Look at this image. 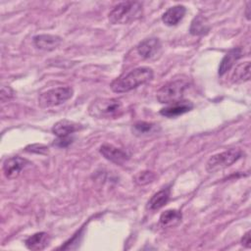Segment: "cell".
Returning a JSON list of instances; mask_svg holds the SVG:
<instances>
[{
	"mask_svg": "<svg viewBox=\"0 0 251 251\" xmlns=\"http://www.w3.org/2000/svg\"><path fill=\"white\" fill-rule=\"evenodd\" d=\"M153 78V71L148 67L136 68L126 74H123L115 78L111 84V89L116 93L130 91L139 85H142Z\"/></svg>",
	"mask_w": 251,
	"mask_h": 251,
	"instance_id": "6da1fadb",
	"label": "cell"
},
{
	"mask_svg": "<svg viewBox=\"0 0 251 251\" xmlns=\"http://www.w3.org/2000/svg\"><path fill=\"white\" fill-rule=\"evenodd\" d=\"M124 112V104L117 98H97L88 106L89 115L96 119H116Z\"/></svg>",
	"mask_w": 251,
	"mask_h": 251,
	"instance_id": "7a4b0ae2",
	"label": "cell"
},
{
	"mask_svg": "<svg viewBox=\"0 0 251 251\" xmlns=\"http://www.w3.org/2000/svg\"><path fill=\"white\" fill-rule=\"evenodd\" d=\"M109 21L113 25L132 23L142 16V5L137 1H126L115 6L109 13Z\"/></svg>",
	"mask_w": 251,
	"mask_h": 251,
	"instance_id": "3957f363",
	"label": "cell"
},
{
	"mask_svg": "<svg viewBox=\"0 0 251 251\" xmlns=\"http://www.w3.org/2000/svg\"><path fill=\"white\" fill-rule=\"evenodd\" d=\"M189 82L186 79L172 80L163 85L157 92V100L162 104H172L182 99Z\"/></svg>",
	"mask_w": 251,
	"mask_h": 251,
	"instance_id": "277c9868",
	"label": "cell"
},
{
	"mask_svg": "<svg viewBox=\"0 0 251 251\" xmlns=\"http://www.w3.org/2000/svg\"><path fill=\"white\" fill-rule=\"evenodd\" d=\"M243 152L238 148H230L224 152L213 155L206 164V170L208 173H216L222 171L241 158Z\"/></svg>",
	"mask_w": 251,
	"mask_h": 251,
	"instance_id": "5b68a950",
	"label": "cell"
},
{
	"mask_svg": "<svg viewBox=\"0 0 251 251\" xmlns=\"http://www.w3.org/2000/svg\"><path fill=\"white\" fill-rule=\"evenodd\" d=\"M74 90L70 86H61L42 92L38 97V105L41 108H51L61 105L72 98Z\"/></svg>",
	"mask_w": 251,
	"mask_h": 251,
	"instance_id": "8992f818",
	"label": "cell"
},
{
	"mask_svg": "<svg viewBox=\"0 0 251 251\" xmlns=\"http://www.w3.org/2000/svg\"><path fill=\"white\" fill-rule=\"evenodd\" d=\"M81 127L82 126L79 124H76L73 121H69L66 119L57 122L52 127V132L58 137L55 140L54 145H57L59 147L68 146L69 144L72 143L73 140L71 134L79 130Z\"/></svg>",
	"mask_w": 251,
	"mask_h": 251,
	"instance_id": "52a82bcc",
	"label": "cell"
},
{
	"mask_svg": "<svg viewBox=\"0 0 251 251\" xmlns=\"http://www.w3.org/2000/svg\"><path fill=\"white\" fill-rule=\"evenodd\" d=\"M29 164L26 159L16 156L7 159L3 165V172L8 179L17 178L24 169Z\"/></svg>",
	"mask_w": 251,
	"mask_h": 251,
	"instance_id": "ba28073f",
	"label": "cell"
},
{
	"mask_svg": "<svg viewBox=\"0 0 251 251\" xmlns=\"http://www.w3.org/2000/svg\"><path fill=\"white\" fill-rule=\"evenodd\" d=\"M161 42L155 37L142 40L136 47L137 53L144 59H155L161 53Z\"/></svg>",
	"mask_w": 251,
	"mask_h": 251,
	"instance_id": "9c48e42d",
	"label": "cell"
},
{
	"mask_svg": "<svg viewBox=\"0 0 251 251\" xmlns=\"http://www.w3.org/2000/svg\"><path fill=\"white\" fill-rule=\"evenodd\" d=\"M99 152L105 159L117 165H122L128 159V156L125 151L112 144H103L100 147Z\"/></svg>",
	"mask_w": 251,
	"mask_h": 251,
	"instance_id": "30bf717a",
	"label": "cell"
},
{
	"mask_svg": "<svg viewBox=\"0 0 251 251\" xmlns=\"http://www.w3.org/2000/svg\"><path fill=\"white\" fill-rule=\"evenodd\" d=\"M192 108H193V104L190 101L180 100V101L169 104L167 107L161 109L160 114L167 118H176L189 112Z\"/></svg>",
	"mask_w": 251,
	"mask_h": 251,
	"instance_id": "8fae6325",
	"label": "cell"
},
{
	"mask_svg": "<svg viewBox=\"0 0 251 251\" xmlns=\"http://www.w3.org/2000/svg\"><path fill=\"white\" fill-rule=\"evenodd\" d=\"M62 42V38L58 35L52 34H39L33 37V44L36 48L45 50V51H52L56 49Z\"/></svg>",
	"mask_w": 251,
	"mask_h": 251,
	"instance_id": "7c38bea8",
	"label": "cell"
},
{
	"mask_svg": "<svg viewBox=\"0 0 251 251\" xmlns=\"http://www.w3.org/2000/svg\"><path fill=\"white\" fill-rule=\"evenodd\" d=\"M186 8L182 5H176L169 8L162 16L163 23L168 26L176 25L184 17Z\"/></svg>",
	"mask_w": 251,
	"mask_h": 251,
	"instance_id": "4fadbf2b",
	"label": "cell"
},
{
	"mask_svg": "<svg viewBox=\"0 0 251 251\" xmlns=\"http://www.w3.org/2000/svg\"><path fill=\"white\" fill-rule=\"evenodd\" d=\"M242 57V49L239 47L230 49L222 59L219 66V75H224L227 73L234 65V63Z\"/></svg>",
	"mask_w": 251,
	"mask_h": 251,
	"instance_id": "5bb4252c",
	"label": "cell"
},
{
	"mask_svg": "<svg viewBox=\"0 0 251 251\" xmlns=\"http://www.w3.org/2000/svg\"><path fill=\"white\" fill-rule=\"evenodd\" d=\"M50 240L51 238L48 233L44 231H40L30 235L28 238L25 239V243L29 250L38 251V250L45 249L49 245Z\"/></svg>",
	"mask_w": 251,
	"mask_h": 251,
	"instance_id": "9a60e30c",
	"label": "cell"
},
{
	"mask_svg": "<svg viewBox=\"0 0 251 251\" xmlns=\"http://www.w3.org/2000/svg\"><path fill=\"white\" fill-rule=\"evenodd\" d=\"M170 198V189L165 188L157 193H155L147 202V209L150 211H156L161 209L166 203L169 201Z\"/></svg>",
	"mask_w": 251,
	"mask_h": 251,
	"instance_id": "2e32d148",
	"label": "cell"
},
{
	"mask_svg": "<svg viewBox=\"0 0 251 251\" xmlns=\"http://www.w3.org/2000/svg\"><path fill=\"white\" fill-rule=\"evenodd\" d=\"M182 219V215L179 211L171 209L163 212L160 216V224L164 227H174L177 226Z\"/></svg>",
	"mask_w": 251,
	"mask_h": 251,
	"instance_id": "e0dca14e",
	"label": "cell"
},
{
	"mask_svg": "<svg viewBox=\"0 0 251 251\" xmlns=\"http://www.w3.org/2000/svg\"><path fill=\"white\" fill-rule=\"evenodd\" d=\"M209 30H210L209 24L204 17L197 16L191 22L189 31L192 35H204V34H207Z\"/></svg>",
	"mask_w": 251,
	"mask_h": 251,
	"instance_id": "ac0fdd59",
	"label": "cell"
},
{
	"mask_svg": "<svg viewBox=\"0 0 251 251\" xmlns=\"http://www.w3.org/2000/svg\"><path fill=\"white\" fill-rule=\"evenodd\" d=\"M232 81L233 82H244L249 80L250 78V62H244L236 66L233 74H232Z\"/></svg>",
	"mask_w": 251,
	"mask_h": 251,
	"instance_id": "d6986e66",
	"label": "cell"
},
{
	"mask_svg": "<svg viewBox=\"0 0 251 251\" xmlns=\"http://www.w3.org/2000/svg\"><path fill=\"white\" fill-rule=\"evenodd\" d=\"M156 130V125L147 122H137L132 126V131L136 135H144Z\"/></svg>",
	"mask_w": 251,
	"mask_h": 251,
	"instance_id": "ffe728a7",
	"label": "cell"
},
{
	"mask_svg": "<svg viewBox=\"0 0 251 251\" xmlns=\"http://www.w3.org/2000/svg\"><path fill=\"white\" fill-rule=\"evenodd\" d=\"M133 178L137 184L145 185L152 182L156 178V175L151 171H142L137 173Z\"/></svg>",
	"mask_w": 251,
	"mask_h": 251,
	"instance_id": "44dd1931",
	"label": "cell"
},
{
	"mask_svg": "<svg viewBox=\"0 0 251 251\" xmlns=\"http://www.w3.org/2000/svg\"><path fill=\"white\" fill-rule=\"evenodd\" d=\"M25 151L37 153V154H47L48 148L42 144H32V145H28L25 148Z\"/></svg>",
	"mask_w": 251,
	"mask_h": 251,
	"instance_id": "7402d4cb",
	"label": "cell"
},
{
	"mask_svg": "<svg viewBox=\"0 0 251 251\" xmlns=\"http://www.w3.org/2000/svg\"><path fill=\"white\" fill-rule=\"evenodd\" d=\"M15 95L14 90L10 87V86H2L1 88V101L4 103L5 101H8L10 99H12Z\"/></svg>",
	"mask_w": 251,
	"mask_h": 251,
	"instance_id": "603a6c76",
	"label": "cell"
},
{
	"mask_svg": "<svg viewBox=\"0 0 251 251\" xmlns=\"http://www.w3.org/2000/svg\"><path fill=\"white\" fill-rule=\"evenodd\" d=\"M241 244L247 248H250L251 247V236H250V231L248 230L244 235L243 237L241 238Z\"/></svg>",
	"mask_w": 251,
	"mask_h": 251,
	"instance_id": "cb8c5ba5",
	"label": "cell"
},
{
	"mask_svg": "<svg viewBox=\"0 0 251 251\" xmlns=\"http://www.w3.org/2000/svg\"><path fill=\"white\" fill-rule=\"evenodd\" d=\"M250 5H251V2H248V3H247V6H246V10H245V16L247 17V19H248V20L250 19V14H249V11H250Z\"/></svg>",
	"mask_w": 251,
	"mask_h": 251,
	"instance_id": "d4e9b609",
	"label": "cell"
}]
</instances>
